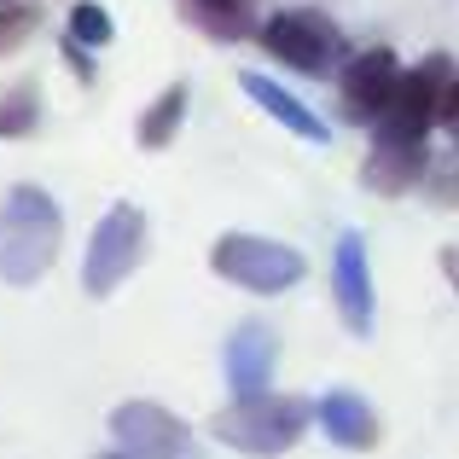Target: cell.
<instances>
[{
	"label": "cell",
	"mask_w": 459,
	"mask_h": 459,
	"mask_svg": "<svg viewBox=\"0 0 459 459\" xmlns=\"http://www.w3.org/2000/svg\"><path fill=\"white\" fill-rule=\"evenodd\" d=\"M419 180H430V152L425 146H407V140H372V157L360 169V186L384 192V198H402L413 192Z\"/></svg>",
	"instance_id": "7c38bea8"
},
{
	"label": "cell",
	"mask_w": 459,
	"mask_h": 459,
	"mask_svg": "<svg viewBox=\"0 0 459 459\" xmlns=\"http://www.w3.org/2000/svg\"><path fill=\"white\" fill-rule=\"evenodd\" d=\"M273 360H280V337L268 332L262 320H245L221 349V372H227V390L233 402H250V395H268L273 384Z\"/></svg>",
	"instance_id": "9c48e42d"
},
{
	"label": "cell",
	"mask_w": 459,
	"mask_h": 459,
	"mask_svg": "<svg viewBox=\"0 0 459 459\" xmlns=\"http://www.w3.org/2000/svg\"><path fill=\"white\" fill-rule=\"evenodd\" d=\"M35 123H41V88L23 76L0 93V140H23Z\"/></svg>",
	"instance_id": "2e32d148"
},
{
	"label": "cell",
	"mask_w": 459,
	"mask_h": 459,
	"mask_svg": "<svg viewBox=\"0 0 459 459\" xmlns=\"http://www.w3.org/2000/svg\"><path fill=\"white\" fill-rule=\"evenodd\" d=\"M140 256H146V210H134V204L123 198V204H111V210L100 215V227H93V238H88L82 291L88 297H111L117 285L140 268Z\"/></svg>",
	"instance_id": "5b68a950"
},
{
	"label": "cell",
	"mask_w": 459,
	"mask_h": 459,
	"mask_svg": "<svg viewBox=\"0 0 459 459\" xmlns=\"http://www.w3.org/2000/svg\"><path fill=\"white\" fill-rule=\"evenodd\" d=\"M210 268H215V280L238 285V291H250V297H280L308 273V262H303L297 245H280V238L221 233L210 245Z\"/></svg>",
	"instance_id": "3957f363"
},
{
	"label": "cell",
	"mask_w": 459,
	"mask_h": 459,
	"mask_svg": "<svg viewBox=\"0 0 459 459\" xmlns=\"http://www.w3.org/2000/svg\"><path fill=\"white\" fill-rule=\"evenodd\" d=\"M332 303L355 337L372 332V268H367V238L337 233L332 245Z\"/></svg>",
	"instance_id": "30bf717a"
},
{
	"label": "cell",
	"mask_w": 459,
	"mask_h": 459,
	"mask_svg": "<svg viewBox=\"0 0 459 459\" xmlns=\"http://www.w3.org/2000/svg\"><path fill=\"white\" fill-rule=\"evenodd\" d=\"M256 41L268 47V58L303 70V76H332V65H337V70L349 65L337 23L325 18V12H314V6H285V12H273V18L256 30Z\"/></svg>",
	"instance_id": "277c9868"
},
{
	"label": "cell",
	"mask_w": 459,
	"mask_h": 459,
	"mask_svg": "<svg viewBox=\"0 0 459 459\" xmlns=\"http://www.w3.org/2000/svg\"><path fill=\"white\" fill-rule=\"evenodd\" d=\"M459 70L448 65V58H425L419 70H407L402 88H395L390 111H384V123L372 128V140H407V146H425L430 128L442 123V105H448V88H454Z\"/></svg>",
	"instance_id": "8992f818"
},
{
	"label": "cell",
	"mask_w": 459,
	"mask_h": 459,
	"mask_svg": "<svg viewBox=\"0 0 459 459\" xmlns=\"http://www.w3.org/2000/svg\"><path fill=\"white\" fill-rule=\"evenodd\" d=\"M0 6H6V0H0Z\"/></svg>",
	"instance_id": "7402d4cb"
},
{
	"label": "cell",
	"mask_w": 459,
	"mask_h": 459,
	"mask_svg": "<svg viewBox=\"0 0 459 459\" xmlns=\"http://www.w3.org/2000/svg\"><path fill=\"white\" fill-rule=\"evenodd\" d=\"M238 88H245L250 100H256L262 111L273 117V123H285V128H291L297 140H308V146H325V123H320V117L308 111L303 100H297V93H285L280 82H268L262 70H245V76H238Z\"/></svg>",
	"instance_id": "4fadbf2b"
},
{
	"label": "cell",
	"mask_w": 459,
	"mask_h": 459,
	"mask_svg": "<svg viewBox=\"0 0 459 459\" xmlns=\"http://www.w3.org/2000/svg\"><path fill=\"white\" fill-rule=\"evenodd\" d=\"M100 459H134V454H128V448H111V454H100Z\"/></svg>",
	"instance_id": "44dd1931"
},
{
	"label": "cell",
	"mask_w": 459,
	"mask_h": 459,
	"mask_svg": "<svg viewBox=\"0 0 459 459\" xmlns=\"http://www.w3.org/2000/svg\"><path fill=\"white\" fill-rule=\"evenodd\" d=\"M111 35H117V23H111V12H105L100 0H76V6H70V41L111 47Z\"/></svg>",
	"instance_id": "e0dca14e"
},
{
	"label": "cell",
	"mask_w": 459,
	"mask_h": 459,
	"mask_svg": "<svg viewBox=\"0 0 459 459\" xmlns=\"http://www.w3.org/2000/svg\"><path fill=\"white\" fill-rule=\"evenodd\" d=\"M111 437H117V448H128L134 459H180L192 430L157 402H123L111 413Z\"/></svg>",
	"instance_id": "ba28073f"
},
{
	"label": "cell",
	"mask_w": 459,
	"mask_h": 459,
	"mask_svg": "<svg viewBox=\"0 0 459 459\" xmlns=\"http://www.w3.org/2000/svg\"><path fill=\"white\" fill-rule=\"evenodd\" d=\"M35 30H41V12H35L30 0H6V6H0V58L18 53Z\"/></svg>",
	"instance_id": "ac0fdd59"
},
{
	"label": "cell",
	"mask_w": 459,
	"mask_h": 459,
	"mask_svg": "<svg viewBox=\"0 0 459 459\" xmlns=\"http://www.w3.org/2000/svg\"><path fill=\"white\" fill-rule=\"evenodd\" d=\"M186 18L215 41H245L250 35V0H186Z\"/></svg>",
	"instance_id": "9a60e30c"
},
{
	"label": "cell",
	"mask_w": 459,
	"mask_h": 459,
	"mask_svg": "<svg viewBox=\"0 0 459 459\" xmlns=\"http://www.w3.org/2000/svg\"><path fill=\"white\" fill-rule=\"evenodd\" d=\"M442 128H448L454 146H459V76H454V88H448V105H442Z\"/></svg>",
	"instance_id": "d6986e66"
},
{
	"label": "cell",
	"mask_w": 459,
	"mask_h": 459,
	"mask_svg": "<svg viewBox=\"0 0 459 459\" xmlns=\"http://www.w3.org/2000/svg\"><path fill=\"white\" fill-rule=\"evenodd\" d=\"M314 425L325 430V442H337L349 454L378 448V413H372V402L360 390H325L314 402Z\"/></svg>",
	"instance_id": "8fae6325"
},
{
	"label": "cell",
	"mask_w": 459,
	"mask_h": 459,
	"mask_svg": "<svg viewBox=\"0 0 459 459\" xmlns=\"http://www.w3.org/2000/svg\"><path fill=\"white\" fill-rule=\"evenodd\" d=\"M308 425H314V402H303V395H250V402H233L210 419V437L250 459H273L297 448Z\"/></svg>",
	"instance_id": "7a4b0ae2"
},
{
	"label": "cell",
	"mask_w": 459,
	"mask_h": 459,
	"mask_svg": "<svg viewBox=\"0 0 459 459\" xmlns=\"http://www.w3.org/2000/svg\"><path fill=\"white\" fill-rule=\"evenodd\" d=\"M442 268H448V280H454V291H459V245H442Z\"/></svg>",
	"instance_id": "ffe728a7"
},
{
	"label": "cell",
	"mask_w": 459,
	"mask_h": 459,
	"mask_svg": "<svg viewBox=\"0 0 459 459\" xmlns=\"http://www.w3.org/2000/svg\"><path fill=\"white\" fill-rule=\"evenodd\" d=\"M65 215L41 186H12L0 204V280L6 285H35L58 256Z\"/></svg>",
	"instance_id": "6da1fadb"
},
{
	"label": "cell",
	"mask_w": 459,
	"mask_h": 459,
	"mask_svg": "<svg viewBox=\"0 0 459 459\" xmlns=\"http://www.w3.org/2000/svg\"><path fill=\"white\" fill-rule=\"evenodd\" d=\"M402 76H407V70L395 65L390 47H367V53H355L343 70H337V100H343V117H349V123L378 128L384 111H390V100H395V88H402Z\"/></svg>",
	"instance_id": "52a82bcc"
},
{
	"label": "cell",
	"mask_w": 459,
	"mask_h": 459,
	"mask_svg": "<svg viewBox=\"0 0 459 459\" xmlns=\"http://www.w3.org/2000/svg\"><path fill=\"white\" fill-rule=\"evenodd\" d=\"M186 100H192V88L186 82H169L163 93H157V100L146 105V117H140V128H134V140L146 152H163L169 140L180 134V117H186Z\"/></svg>",
	"instance_id": "5bb4252c"
}]
</instances>
